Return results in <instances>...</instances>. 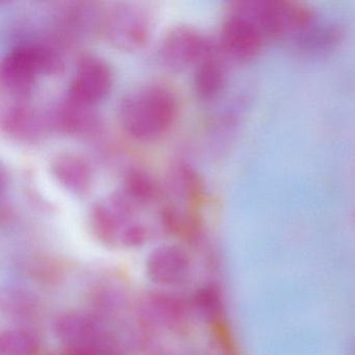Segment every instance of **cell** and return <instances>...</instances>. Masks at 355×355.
<instances>
[{"label":"cell","instance_id":"obj_14","mask_svg":"<svg viewBox=\"0 0 355 355\" xmlns=\"http://www.w3.org/2000/svg\"><path fill=\"white\" fill-rule=\"evenodd\" d=\"M26 98H13L1 111L3 132L17 139L36 136L42 128L41 116Z\"/></svg>","mask_w":355,"mask_h":355},{"label":"cell","instance_id":"obj_19","mask_svg":"<svg viewBox=\"0 0 355 355\" xmlns=\"http://www.w3.org/2000/svg\"><path fill=\"white\" fill-rule=\"evenodd\" d=\"M194 302L205 315L217 317L221 309V293L215 286H203L195 294Z\"/></svg>","mask_w":355,"mask_h":355},{"label":"cell","instance_id":"obj_17","mask_svg":"<svg viewBox=\"0 0 355 355\" xmlns=\"http://www.w3.org/2000/svg\"><path fill=\"white\" fill-rule=\"evenodd\" d=\"M39 349V338L28 330H6L0 336L1 355H36Z\"/></svg>","mask_w":355,"mask_h":355},{"label":"cell","instance_id":"obj_11","mask_svg":"<svg viewBox=\"0 0 355 355\" xmlns=\"http://www.w3.org/2000/svg\"><path fill=\"white\" fill-rule=\"evenodd\" d=\"M53 327L65 346H89L107 334L94 317L78 311L62 313L55 319Z\"/></svg>","mask_w":355,"mask_h":355},{"label":"cell","instance_id":"obj_8","mask_svg":"<svg viewBox=\"0 0 355 355\" xmlns=\"http://www.w3.org/2000/svg\"><path fill=\"white\" fill-rule=\"evenodd\" d=\"M164 197L170 196L166 201L182 209L196 211V207L205 198V187L198 172L187 163H176L168 172Z\"/></svg>","mask_w":355,"mask_h":355},{"label":"cell","instance_id":"obj_7","mask_svg":"<svg viewBox=\"0 0 355 355\" xmlns=\"http://www.w3.org/2000/svg\"><path fill=\"white\" fill-rule=\"evenodd\" d=\"M114 76L111 66L96 55H85L76 65L70 82L67 97L95 107L107 96L113 85Z\"/></svg>","mask_w":355,"mask_h":355},{"label":"cell","instance_id":"obj_1","mask_svg":"<svg viewBox=\"0 0 355 355\" xmlns=\"http://www.w3.org/2000/svg\"><path fill=\"white\" fill-rule=\"evenodd\" d=\"M178 112L180 103L174 91L161 83H150L124 95L118 107V117L128 136L149 142L171 130Z\"/></svg>","mask_w":355,"mask_h":355},{"label":"cell","instance_id":"obj_9","mask_svg":"<svg viewBox=\"0 0 355 355\" xmlns=\"http://www.w3.org/2000/svg\"><path fill=\"white\" fill-rule=\"evenodd\" d=\"M190 268V259L186 251L174 245L157 247L146 259L147 275L161 286H173L184 282Z\"/></svg>","mask_w":355,"mask_h":355},{"label":"cell","instance_id":"obj_6","mask_svg":"<svg viewBox=\"0 0 355 355\" xmlns=\"http://www.w3.org/2000/svg\"><path fill=\"white\" fill-rule=\"evenodd\" d=\"M217 47L195 26L182 24L172 28L159 46V57L167 67L182 70L196 66Z\"/></svg>","mask_w":355,"mask_h":355},{"label":"cell","instance_id":"obj_5","mask_svg":"<svg viewBox=\"0 0 355 355\" xmlns=\"http://www.w3.org/2000/svg\"><path fill=\"white\" fill-rule=\"evenodd\" d=\"M266 41L265 35L243 1L234 3L222 24V51L234 59H252L259 55Z\"/></svg>","mask_w":355,"mask_h":355},{"label":"cell","instance_id":"obj_18","mask_svg":"<svg viewBox=\"0 0 355 355\" xmlns=\"http://www.w3.org/2000/svg\"><path fill=\"white\" fill-rule=\"evenodd\" d=\"M342 36L340 30L334 26H318L313 22L295 36L298 46L304 51H320L336 44Z\"/></svg>","mask_w":355,"mask_h":355},{"label":"cell","instance_id":"obj_2","mask_svg":"<svg viewBox=\"0 0 355 355\" xmlns=\"http://www.w3.org/2000/svg\"><path fill=\"white\" fill-rule=\"evenodd\" d=\"M142 209L121 191H117L93 205L89 216L91 230L107 246H142L149 234L147 226L138 219L139 211Z\"/></svg>","mask_w":355,"mask_h":355},{"label":"cell","instance_id":"obj_3","mask_svg":"<svg viewBox=\"0 0 355 355\" xmlns=\"http://www.w3.org/2000/svg\"><path fill=\"white\" fill-rule=\"evenodd\" d=\"M64 66L63 55L51 45H19L3 58L0 67V83L12 98H26L39 76L60 73Z\"/></svg>","mask_w":355,"mask_h":355},{"label":"cell","instance_id":"obj_15","mask_svg":"<svg viewBox=\"0 0 355 355\" xmlns=\"http://www.w3.org/2000/svg\"><path fill=\"white\" fill-rule=\"evenodd\" d=\"M225 80V66L217 49L195 66L194 89L199 98H215L223 90Z\"/></svg>","mask_w":355,"mask_h":355},{"label":"cell","instance_id":"obj_13","mask_svg":"<svg viewBox=\"0 0 355 355\" xmlns=\"http://www.w3.org/2000/svg\"><path fill=\"white\" fill-rule=\"evenodd\" d=\"M53 121L60 130L73 136L91 135L98 125L94 107L78 103L69 97H66L58 107Z\"/></svg>","mask_w":355,"mask_h":355},{"label":"cell","instance_id":"obj_20","mask_svg":"<svg viewBox=\"0 0 355 355\" xmlns=\"http://www.w3.org/2000/svg\"><path fill=\"white\" fill-rule=\"evenodd\" d=\"M57 355H61V354H60V353H59V354H57Z\"/></svg>","mask_w":355,"mask_h":355},{"label":"cell","instance_id":"obj_12","mask_svg":"<svg viewBox=\"0 0 355 355\" xmlns=\"http://www.w3.org/2000/svg\"><path fill=\"white\" fill-rule=\"evenodd\" d=\"M140 311L147 324L165 328L178 326L187 313L186 305L180 298L164 292L147 295L141 303Z\"/></svg>","mask_w":355,"mask_h":355},{"label":"cell","instance_id":"obj_4","mask_svg":"<svg viewBox=\"0 0 355 355\" xmlns=\"http://www.w3.org/2000/svg\"><path fill=\"white\" fill-rule=\"evenodd\" d=\"M153 28L150 12L135 3H114L99 19L103 38L122 51H136L144 47L150 39Z\"/></svg>","mask_w":355,"mask_h":355},{"label":"cell","instance_id":"obj_10","mask_svg":"<svg viewBox=\"0 0 355 355\" xmlns=\"http://www.w3.org/2000/svg\"><path fill=\"white\" fill-rule=\"evenodd\" d=\"M51 170L55 180L74 195L85 196L92 188V168L78 153L70 151L58 153L51 159Z\"/></svg>","mask_w":355,"mask_h":355},{"label":"cell","instance_id":"obj_16","mask_svg":"<svg viewBox=\"0 0 355 355\" xmlns=\"http://www.w3.org/2000/svg\"><path fill=\"white\" fill-rule=\"evenodd\" d=\"M120 191L142 207L157 202L164 197L163 187L150 173L142 169L130 170L124 178Z\"/></svg>","mask_w":355,"mask_h":355}]
</instances>
